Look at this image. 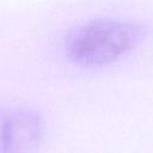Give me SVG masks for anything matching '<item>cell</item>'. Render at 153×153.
Segmentation results:
<instances>
[{"label": "cell", "mask_w": 153, "mask_h": 153, "mask_svg": "<svg viewBox=\"0 0 153 153\" xmlns=\"http://www.w3.org/2000/svg\"><path fill=\"white\" fill-rule=\"evenodd\" d=\"M149 31L136 19L96 16L66 30L60 41V54L74 69H105L141 49L149 38Z\"/></svg>", "instance_id": "6da1fadb"}, {"label": "cell", "mask_w": 153, "mask_h": 153, "mask_svg": "<svg viewBox=\"0 0 153 153\" xmlns=\"http://www.w3.org/2000/svg\"><path fill=\"white\" fill-rule=\"evenodd\" d=\"M44 123L29 109H0V152H26L42 141Z\"/></svg>", "instance_id": "7a4b0ae2"}]
</instances>
